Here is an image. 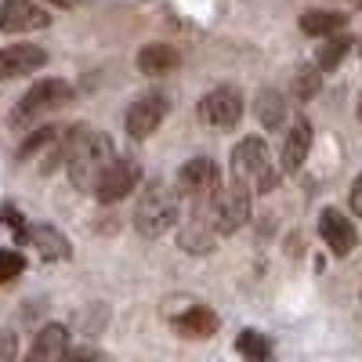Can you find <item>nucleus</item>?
<instances>
[{
	"instance_id": "1",
	"label": "nucleus",
	"mask_w": 362,
	"mask_h": 362,
	"mask_svg": "<svg viewBox=\"0 0 362 362\" xmlns=\"http://www.w3.org/2000/svg\"><path fill=\"white\" fill-rule=\"evenodd\" d=\"M112 160H116L112 141L102 131L87 124H76L66 131V170L80 192H95L102 174L112 167Z\"/></svg>"
},
{
	"instance_id": "2",
	"label": "nucleus",
	"mask_w": 362,
	"mask_h": 362,
	"mask_svg": "<svg viewBox=\"0 0 362 362\" xmlns=\"http://www.w3.org/2000/svg\"><path fill=\"white\" fill-rule=\"evenodd\" d=\"M177 210H181L177 189L163 185V181H153L134 206V228L145 239H160L163 232H170L177 225Z\"/></svg>"
},
{
	"instance_id": "3",
	"label": "nucleus",
	"mask_w": 362,
	"mask_h": 362,
	"mask_svg": "<svg viewBox=\"0 0 362 362\" xmlns=\"http://www.w3.org/2000/svg\"><path fill=\"white\" fill-rule=\"evenodd\" d=\"M232 177L257 196V192H272L279 185V167L272 163L268 145L261 138H243L232 148Z\"/></svg>"
},
{
	"instance_id": "4",
	"label": "nucleus",
	"mask_w": 362,
	"mask_h": 362,
	"mask_svg": "<svg viewBox=\"0 0 362 362\" xmlns=\"http://www.w3.org/2000/svg\"><path fill=\"white\" fill-rule=\"evenodd\" d=\"M66 102H73V87H69L66 80L47 76V80H37V83L29 87L22 98H18V105H15L11 119H15V127L37 124L40 116H47V112H54V109H62Z\"/></svg>"
},
{
	"instance_id": "5",
	"label": "nucleus",
	"mask_w": 362,
	"mask_h": 362,
	"mask_svg": "<svg viewBox=\"0 0 362 362\" xmlns=\"http://www.w3.org/2000/svg\"><path fill=\"white\" fill-rule=\"evenodd\" d=\"M250 203H254V192L235 177H232V185L218 189V196L210 199V214H214L221 235H232L235 228H243L250 221Z\"/></svg>"
},
{
	"instance_id": "6",
	"label": "nucleus",
	"mask_w": 362,
	"mask_h": 362,
	"mask_svg": "<svg viewBox=\"0 0 362 362\" xmlns=\"http://www.w3.org/2000/svg\"><path fill=\"white\" fill-rule=\"evenodd\" d=\"M221 189V170L214 160H206V156H196L189 160L185 167L177 170V196L181 199H189V203H206V199H214Z\"/></svg>"
},
{
	"instance_id": "7",
	"label": "nucleus",
	"mask_w": 362,
	"mask_h": 362,
	"mask_svg": "<svg viewBox=\"0 0 362 362\" xmlns=\"http://www.w3.org/2000/svg\"><path fill=\"white\" fill-rule=\"evenodd\" d=\"M199 119L218 131H232L239 127V119H243V95L232 87H218L210 90V95H203L199 102Z\"/></svg>"
},
{
	"instance_id": "8",
	"label": "nucleus",
	"mask_w": 362,
	"mask_h": 362,
	"mask_svg": "<svg viewBox=\"0 0 362 362\" xmlns=\"http://www.w3.org/2000/svg\"><path fill=\"white\" fill-rule=\"evenodd\" d=\"M167 109H170V102H167V95H160V90L134 98L131 109H127V134L138 138V141L148 138V134H156L160 124L167 119Z\"/></svg>"
},
{
	"instance_id": "9",
	"label": "nucleus",
	"mask_w": 362,
	"mask_h": 362,
	"mask_svg": "<svg viewBox=\"0 0 362 362\" xmlns=\"http://www.w3.org/2000/svg\"><path fill=\"white\" fill-rule=\"evenodd\" d=\"M138 177H141L138 160H131V156H116V160H112V167L102 174L95 196H98L102 203H116V199H124V196H131V192H134Z\"/></svg>"
},
{
	"instance_id": "10",
	"label": "nucleus",
	"mask_w": 362,
	"mask_h": 362,
	"mask_svg": "<svg viewBox=\"0 0 362 362\" xmlns=\"http://www.w3.org/2000/svg\"><path fill=\"white\" fill-rule=\"evenodd\" d=\"M51 15L33 4V0H4L0 4V29L4 33H33V29H47Z\"/></svg>"
},
{
	"instance_id": "11",
	"label": "nucleus",
	"mask_w": 362,
	"mask_h": 362,
	"mask_svg": "<svg viewBox=\"0 0 362 362\" xmlns=\"http://www.w3.org/2000/svg\"><path fill=\"white\" fill-rule=\"evenodd\" d=\"M47 62V51L37 44H11L0 47V80H15L25 73H37Z\"/></svg>"
},
{
	"instance_id": "12",
	"label": "nucleus",
	"mask_w": 362,
	"mask_h": 362,
	"mask_svg": "<svg viewBox=\"0 0 362 362\" xmlns=\"http://www.w3.org/2000/svg\"><path fill=\"white\" fill-rule=\"evenodd\" d=\"M319 235H322V243L334 250L337 257L355 250V225L341 214V210H334V206L319 214Z\"/></svg>"
},
{
	"instance_id": "13",
	"label": "nucleus",
	"mask_w": 362,
	"mask_h": 362,
	"mask_svg": "<svg viewBox=\"0 0 362 362\" xmlns=\"http://www.w3.org/2000/svg\"><path fill=\"white\" fill-rule=\"evenodd\" d=\"M18 239H25L29 247H37V254L47 257V261H66L73 254L69 239L58 232V228H51V225H22L18 228Z\"/></svg>"
},
{
	"instance_id": "14",
	"label": "nucleus",
	"mask_w": 362,
	"mask_h": 362,
	"mask_svg": "<svg viewBox=\"0 0 362 362\" xmlns=\"http://www.w3.org/2000/svg\"><path fill=\"white\" fill-rule=\"evenodd\" d=\"M312 124L305 116H297L293 124H290V131H286V141H283V170L286 174H293V170H300L305 167V160H308V153H312Z\"/></svg>"
},
{
	"instance_id": "15",
	"label": "nucleus",
	"mask_w": 362,
	"mask_h": 362,
	"mask_svg": "<svg viewBox=\"0 0 362 362\" xmlns=\"http://www.w3.org/2000/svg\"><path fill=\"white\" fill-rule=\"evenodd\" d=\"M66 351H69V329L62 322H47L37 334L33 348H29V355L40 358V362H54V358H62Z\"/></svg>"
},
{
	"instance_id": "16",
	"label": "nucleus",
	"mask_w": 362,
	"mask_h": 362,
	"mask_svg": "<svg viewBox=\"0 0 362 362\" xmlns=\"http://www.w3.org/2000/svg\"><path fill=\"white\" fill-rule=\"evenodd\" d=\"M177 66V51L170 47V44H145L141 51H138V69L145 73V76H163V73H170Z\"/></svg>"
},
{
	"instance_id": "17",
	"label": "nucleus",
	"mask_w": 362,
	"mask_h": 362,
	"mask_svg": "<svg viewBox=\"0 0 362 362\" xmlns=\"http://www.w3.org/2000/svg\"><path fill=\"white\" fill-rule=\"evenodd\" d=\"M174 329H177V334H185V337H210L218 329V315L210 308H189L185 315L174 319Z\"/></svg>"
},
{
	"instance_id": "18",
	"label": "nucleus",
	"mask_w": 362,
	"mask_h": 362,
	"mask_svg": "<svg viewBox=\"0 0 362 362\" xmlns=\"http://www.w3.org/2000/svg\"><path fill=\"white\" fill-rule=\"evenodd\" d=\"M300 29H305L308 37H334L337 29H344V15L341 11H305Z\"/></svg>"
},
{
	"instance_id": "19",
	"label": "nucleus",
	"mask_w": 362,
	"mask_h": 362,
	"mask_svg": "<svg viewBox=\"0 0 362 362\" xmlns=\"http://www.w3.org/2000/svg\"><path fill=\"white\" fill-rule=\"evenodd\" d=\"M283 116H286V102H283L279 90H261V95H257V119H261V127L276 131L283 124Z\"/></svg>"
},
{
	"instance_id": "20",
	"label": "nucleus",
	"mask_w": 362,
	"mask_h": 362,
	"mask_svg": "<svg viewBox=\"0 0 362 362\" xmlns=\"http://www.w3.org/2000/svg\"><path fill=\"white\" fill-rule=\"evenodd\" d=\"M348 47H351V40L348 37H326V47L319 51V69H337V62L348 54Z\"/></svg>"
},
{
	"instance_id": "21",
	"label": "nucleus",
	"mask_w": 362,
	"mask_h": 362,
	"mask_svg": "<svg viewBox=\"0 0 362 362\" xmlns=\"http://www.w3.org/2000/svg\"><path fill=\"white\" fill-rule=\"evenodd\" d=\"M235 348L243 351L247 358H268V341L261 337V334H254V329H247V334H239V341H235Z\"/></svg>"
},
{
	"instance_id": "22",
	"label": "nucleus",
	"mask_w": 362,
	"mask_h": 362,
	"mask_svg": "<svg viewBox=\"0 0 362 362\" xmlns=\"http://www.w3.org/2000/svg\"><path fill=\"white\" fill-rule=\"evenodd\" d=\"M25 268V257L15 254V250H0V283H11L15 276H22Z\"/></svg>"
},
{
	"instance_id": "23",
	"label": "nucleus",
	"mask_w": 362,
	"mask_h": 362,
	"mask_svg": "<svg viewBox=\"0 0 362 362\" xmlns=\"http://www.w3.org/2000/svg\"><path fill=\"white\" fill-rule=\"evenodd\" d=\"M315 90H319V73H315L312 66H305V69L293 76V95H297V98H312Z\"/></svg>"
},
{
	"instance_id": "24",
	"label": "nucleus",
	"mask_w": 362,
	"mask_h": 362,
	"mask_svg": "<svg viewBox=\"0 0 362 362\" xmlns=\"http://www.w3.org/2000/svg\"><path fill=\"white\" fill-rule=\"evenodd\" d=\"M351 210L362 218V174L355 177V185H351Z\"/></svg>"
},
{
	"instance_id": "25",
	"label": "nucleus",
	"mask_w": 362,
	"mask_h": 362,
	"mask_svg": "<svg viewBox=\"0 0 362 362\" xmlns=\"http://www.w3.org/2000/svg\"><path fill=\"white\" fill-rule=\"evenodd\" d=\"M0 358H15V334H0Z\"/></svg>"
},
{
	"instance_id": "26",
	"label": "nucleus",
	"mask_w": 362,
	"mask_h": 362,
	"mask_svg": "<svg viewBox=\"0 0 362 362\" xmlns=\"http://www.w3.org/2000/svg\"><path fill=\"white\" fill-rule=\"evenodd\" d=\"M51 4H54V8H73L76 0H51Z\"/></svg>"
},
{
	"instance_id": "27",
	"label": "nucleus",
	"mask_w": 362,
	"mask_h": 362,
	"mask_svg": "<svg viewBox=\"0 0 362 362\" xmlns=\"http://www.w3.org/2000/svg\"><path fill=\"white\" fill-rule=\"evenodd\" d=\"M358 119H362V102H358Z\"/></svg>"
},
{
	"instance_id": "28",
	"label": "nucleus",
	"mask_w": 362,
	"mask_h": 362,
	"mask_svg": "<svg viewBox=\"0 0 362 362\" xmlns=\"http://www.w3.org/2000/svg\"><path fill=\"white\" fill-rule=\"evenodd\" d=\"M355 4H358V8H362V0H355Z\"/></svg>"
}]
</instances>
